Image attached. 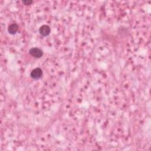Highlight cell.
<instances>
[{"label":"cell","instance_id":"1","mask_svg":"<svg viewBox=\"0 0 151 151\" xmlns=\"http://www.w3.org/2000/svg\"><path fill=\"white\" fill-rule=\"evenodd\" d=\"M30 55L35 58H41L43 55V51L39 48H32L29 51Z\"/></svg>","mask_w":151,"mask_h":151},{"label":"cell","instance_id":"3","mask_svg":"<svg viewBox=\"0 0 151 151\" xmlns=\"http://www.w3.org/2000/svg\"><path fill=\"white\" fill-rule=\"evenodd\" d=\"M50 32H51V29L50 27L47 25H43L39 29L40 34L43 37H46L48 36Z\"/></svg>","mask_w":151,"mask_h":151},{"label":"cell","instance_id":"2","mask_svg":"<svg viewBox=\"0 0 151 151\" xmlns=\"http://www.w3.org/2000/svg\"><path fill=\"white\" fill-rule=\"evenodd\" d=\"M30 76L33 79H39L43 76V71L40 68H36L32 71L31 73H30Z\"/></svg>","mask_w":151,"mask_h":151},{"label":"cell","instance_id":"5","mask_svg":"<svg viewBox=\"0 0 151 151\" xmlns=\"http://www.w3.org/2000/svg\"><path fill=\"white\" fill-rule=\"evenodd\" d=\"M22 3L26 6H28V5H30L31 4H32L33 1H31V0H25V1H22Z\"/></svg>","mask_w":151,"mask_h":151},{"label":"cell","instance_id":"4","mask_svg":"<svg viewBox=\"0 0 151 151\" xmlns=\"http://www.w3.org/2000/svg\"><path fill=\"white\" fill-rule=\"evenodd\" d=\"M18 30V25L17 24L13 23L10 24L8 28V32L10 34L14 35L17 33Z\"/></svg>","mask_w":151,"mask_h":151}]
</instances>
